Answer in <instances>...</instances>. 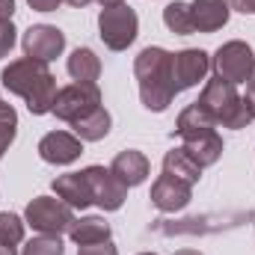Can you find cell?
Returning a JSON list of instances; mask_svg holds the SVG:
<instances>
[{
    "instance_id": "cell-16",
    "label": "cell",
    "mask_w": 255,
    "mask_h": 255,
    "mask_svg": "<svg viewBox=\"0 0 255 255\" xmlns=\"http://www.w3.org/2000/svg\"><path fill=\"white\" fill-rule=\"evenodd\" d=\"M54 193H57V199H63L68 208H89V205H95L92 202V190H89V184H86V175L83 172H68V175H57L54 178Z\"/></svg>"
},
{
    "instance_id": "cell-17",
    "label": "cell",
    "mask_w": 255,
    "mask_h": 255,
    "mask_svg": "<svg viewBox=\"0 0 255 255\" xmlns=\"http://www.w3.org/2000/svg\"><path fill=\"white\" fill-rule=\"evenodd\" d=\"M110 223L104 217H83V220H74V226L68 229V238L77 244V247H86V244H101V241H110Z\"/></svg>"
},
{
    "instance_id": "cell-10",
    "label": "cell",
    "mask_w": 255,
    "mask_h": 255,
    "mask_svg": "<svg viewBox=\"0 0 255 255\" xmlns=\"http://www.w3.org/2000/svg\"><path fill=\"white\" fill-rule=\"evenodd\" d=\"M211 71V57L199 48H184L178 54H172V80H175V92L193 89L199 80H205Z\"/></svg>"
},
{
    "instance_id": "cell-30",
    "label": "cell",
    "mask_w": 255,
    "mask_h": 255,
    "mask_svg": "<svg viewBox=\"0 0 255 255\" xmlns=\"http://www.w3.org/2000/svg\"><path fill=\"white\" fill-rule=\"evenodd\" d=\"M229 9L235 12H244V15H255V0H226Z\"/></svg>"
},
{
    "instance_id": "cell-34",
    "label": "cell",
    "mask_w": 255,
    "mask_h": 255,
    "mask_svg": "<svg viewBox=\"0 0 255 255\" xmlns=\"http://www.w3.org/2000/svg\"><path fill=\"white\" fill-rule=\"evenodd\" d=\"M65 3H68V6H74V9H83V6H86V3H92V0H65Z\"/></svg>"
},
{
    "instance_id": "cell-33",
    "label": "cell",
    "mask_w": 255,
    "mask_h": 255,
    "mask_svg": "<svg viewBox=\"0 0 255 255\" xmlns=\"http://www.w3.org/2000/svg\"><path fill=\"white\" fill-rule=\"evenodd\" d=\"M101 3V9H110V6H122L125 0H98Z\"/></svg>"
},
{
    "instance_id": "cell-26",
    "label": "cell",
    "mask_w": 255,
    "mask_h": 255,
    "mask_svg": "<svg viewBox=\"0 0 255 255\" xmlns=\"http://www.w3.org/2000/svg\"><path fill=\"white\" fill-rule=\"evenodd\" d=\"M15 24L12 21H0V57H6L15 48Z\"/></svg>"
},
{
    "instance_id": "cell-7",
    "label": "cell",
    "mask_w": 255,
    "mask_h": 255,
    "mask_svg": "<svg viewBox=\"0 0 255 255\" xmlns=\"http://www.w3.org/2000/svg\"><path fill=\"white\" fill-rule=\"evenodd\" d=\"M211 65H214L217 77H223V80L238 86V83L250 80V74L255 68V54L247 42L235 39V42H226V45L217 48V54L211 57Z\"/></svg>"
},
{
    "instance_id": "cell-29",
    "label": "cell",
    "mask_w": 255,
    "mask_h": 255,
    "mask_svg": "<svg viewBox=\"0 0 255 255\" xmlns=\"http://www.w3.org/2000/svg\"><path fill=\"white\" fill-rule=\"evenodd\" d=\"M27 3H30V9H36V12H57L63 0H27Z\"/></svg>"
},
{
    "instance_id": "cell-24",
    "label": "cell",
    "mask_w": 255,
    "mask_h": 255,
    "mask_svg": "<svg viewBox=\"0 0 255 255\" xmlns=\"http://www.w3.org/2000/svg\"><path fill=\"white\" fill-rule=\"evenodd\" d=\"M24 241V220L12 211H0V244L18 247Z\"/></svg>"
},
{
    "instance_id": "cell-23",
    "label": "cell",
    "mask_w": 255,
    "mask_h": 255,
    "mask_svg": "<svg viewBox=\"0 0 255 255\" xmlns=\"http://www.w3.org/2000/svg\"><path fill=\"white\" fill-rule=\"evenodd\" d=\"M15 133H18V113L12 104L0 101V160L6 154V148L15 142Z\"/></svg>"
},
{
    "instance_id": "cell-31",
    "label": "cell",
    "mask_w": 255,
    "mask_h": 255,
    "mask_svg": "<svg viewBox=\"0 0 255 255\" xmlns=\"http://www.w3.org/2000/svg\"><path fill=\"white\" fill-rule=\"evenodd\" d=\"M15 15V0H0V21H12Z\"/></svg>"
},
{
    "instance_id": "cell-4",
    "label": "cell",
    "mask_w": 255,
    "mask_h": 255,
    "mask_svg": "<svg viewBox=\"0 0 255 255\" xmlns=\"http://www.w3.org/2000/svg\"><path fill=\"white\" fill-rule=\"evenodd\" d=\"M74 208H68L63 199L54 196H36L27 211H24V223H30L39 235H65L74 226Z\"/></svg>"
},
{
    "instance_id": "cell-6",
    "label": "cell",
    "mask_w": 255,
    "mask_h": 255,
    "mask_svg": "<svg viewBox=\"0 0 255 255\" xmlns=\"http://www.w3.org/2000/svg\"><path fill=\"white\" fill-rule=\"evenodd\" d=\"M98 107H101V89H98V83H80V80H74V83H68V86H63L57 92V101H54L51 113L57 119L68 122V125H74L77 119L95 113Z\"/></svg>"
},
{
    "instance_id": "cell-18",
    "label": "cell",
    "mask_w": 255,
    "mask_h": 255,
    "mask_svg": "<svg viewBox=\"0 0 255 255\" xmlns=\"http://www.w3.org/2000/svg\"><path fill=\"white\" fill-rule=\"evenodd\" d=\"M163 172L172 175V178H178V181H187V184H196V181L202 178V166L193 160L184 148L166 151V157H163Z\"/></svg>"
},
{
    "instance_id": "cell-8",
    "label": "cell",
    "mask_w": 255,
    "mask_h": 255,
    "mask_svg": "<svg viewBox=\"0 0 255 255\" xmlns=\"http://www.w3.org/2000/svg\"><path fill=\"white\" fill-rule=\"evenodd\" d=\"M86 175V184L92 190V202L101 208V211H119L128 199V187L104 166H86L80 169Z\"/></svg>"
},
{
    "instance_id": "cell-28",
    "label": "cell",
    "mask_w": 255,
    "mask_h": 255,
    "mask_svg": "<svg viewBox=\"0 0 255 255\" xmlns=\"http://www.w3.org/2000/svg\"><path fill=\"white\" fill-rule=\"evenodd\" d=\"M244 104H247V110H250V116L255 119V68H253V74H250V80H247V92H244Z\"/></svg>"
},
{
    "instance_id": "cell-12",
    "label": "cell",
    "mask_w": 255,
    "mask_h": 255,
    "mask_svg": "<svg viewBox=\"0 0 255 255\" xmlns=\"http://www.w3.org/2000/svg\"><path fill=\"white\" fill-rule=\"evenodd\" d=\"M193 199V184L187 181H178L172 175H157V181L151 184V205L163 214H175V211H184Z\"/></svg>"
},
{
    "instance_id": "cell-2",
    "label": "cell",
    "mask_w": 255,
    "mask_h": 255,
    "mask_svg": "<svg viewBox=\"0 0 255 255\" xmlns=\"http://www.w3.org/2000/svg\"><path fill=\"white\" fill-rule=\"evenodd\" d=\"M133 74L139 83L142 107L151 113H163L178 95L172 80V54L163 48H142L133 60Z\"/></svg>"
},
{
    "instance_id": "cell-1",
    "label": "cell",
    "mask_w": 255,
    "mask_h": 255,
    "mask_svg": "<svg viewBox=\"0 0 255 255\" xmlns=\"http://www.w3.org/2000/svg\"><path fill=\"white\" fill-rule=\"evenodd\" d=\"M3 86L24 98L27 101V110L33 116H45L54 110V101H57V77L54 71L48 68V63L42 60H33V57H21V60H12V63L3 68L0 74Z\"/></svg>"
},
{
    "instance_id": "cell-15",
    "label": "cell",
    "mask_w": 255,
    "mask_h": 255,
    "mask_svg": "<svg viewBox=\"0 0 255 255\" xmlns=\"http://www.w3.org/2000/svg\"><path fill=\"white\" fill-rule=\"evenodd\" d=\"M181 142H184L181 148L190 154L202 169H205V166H214V163L223 157V136L217 133V128L202 130V133H193V136H184Z\"/></svg>"
},
{
    "instance_id": "cell-19",
    "label": "cell",
    "mask_w": 255,
    "mask_h": 255,
    "mask_svg": "<svg viewBox=\"0 0 255 255\" xmlns=\"http://www.w3.org/2000/svg\"><path fill=\"white\" fill-rule=\"evenodd\" d=\"M65 68H68V74H71L74 80H80V83H95V80L101 77V60H98L95 51H89V48L71 51Z\"/></svg>"
},
{
    "instance_id": "cell-13",
    "label": "cell",
    "mask_w": 255,
    "mask_h": 255,
    "mask_svg": "<svg viewBox=\"0 0 255 255\" xmlns=\"http://www.w3.org/2000/svg\"><path fill=\"white\" fill-rule=\"evenodd\" d=\"M110 172L125 184V187H139L145 178H148V172H151V163H148V157L142 154V151H136V148H128V151H119L116 157H113V163H110Z\"/></svg>"
},
{
    "instance_id": "cell-37",
    "label": "cell",
    "mask_w": 255,
    "mask_h": 255,
    "mask_svg": "<svg viewBox=\"0 0 255 255\" xmlns=\"http://www.w3.org/2000/svg\"><path fill=\"white\" fill-rule=\"evenodd\" d=\"M0 101H3V98H0Z\"/></svg>"
},
{
    "instance_id": "cell-5",
    "label": "cell",
    "mask_w": 255,
    "mask_h": 255,
    "mask_svg": "<svg viewBox=\"0 0 255 255\" xmlns=\"http://www.w3.org/2000/svg\"><path fill=\"white\" fill-rule=\"evenodd\" d=\"M136 33H139V18L130 6H110V9H101L98 15V36L101 42L110 48V51H128L133 42H136Z\"/></svg>"
},
{
    "instance_id": "cell-27",
    "label": "cell",
    "mask_w": 255,
    "mask_h": 255,
    "mask_svg": "<svg viewBox=\"0 0 255 255\" xmlns=\"http://www.w3.org/2000/svg\"><path fill=\"white\" fill-rule=\"evenodd\" d=\"M77 255H119V250L113 247V241H101V244L77 247Z\"/></svg>"
},
{
    "instance_id": "cell-36",
    "label": "cell",
    "mask_w": 255,
    "mask_h": 255,
    "mask_svg": "<svg viewBox=\"0 0 255 255\" xmlns=\"http://www.w3.org/2000/svg\"><path fill=\"white\" fill-rule=\"evenodd\" d=\"M139 255H157V253H139Z\"/></svg>"
},
{
    "instance_id": "cell-14",
    "label": "cell",
    "mask_w": 255,
    "mask_h": 255,
    "mask_svg": "<svg viewBox=\"0 0 255 255\" xmlns=\"http://www.w3.org/2000/svg\"><path fill=\"white\" fill-rule=\"evenodd\" d=\"M229 3L226 0H193L190 18L196 33H217L229 24Z\"/></svg>"
},
{
    "instance_id": "cell-3",
    "label": "cell",
    "mask_w": 255,
    "mask_h": 255,
    "mask_svg": "<svg viewBox=\"0 0 255 255\" xmlns=\"http://www.w3.org/2000/svg\"><path fill=\"white\" fill-rule=\"evenodd\" d=\"M199 104L208 110V116L223 128H232V130H241L253 122L247 104H244V95L235 89V83L223 80V77H211L199 95Z\"/></svg>"
},
{
    "instance_id": "cell-25",
    "label": "cell",
    "mask_w": 255,
    "mask_h": 255,
    "mask_svg": "<svg viewBox=\"0 0 255 255\" xmlns=\"http://www.w3.org/2000/svg\"><path fill=\"white\" fill-rule=\"evenodd\" d=\"M65 247L57 235H36L24 244L21 255H63Z\"/></svg>"
},
{
    "instance_id": "cell-32",
    "label": "cell",
    "mask_w": 255,
    "mask_h": 255,
    "mask_svg": "<svg viewBox=\"0 0 255 255\" xmlns=\"http://www.w3.org/2000/svg\"><path fill=\"white\" fill-rule=\"evenodd\" d=\"M0 255H18V250L9 247V244H0Z\"/></svg>"
},
{
    "instance_id": "cell-35",
    "label": "cell",
    "mask_w": 255,
    "mask_h": 255,
    "mask_svg": "<svg viewBox=\"0 0 255 255\" xmlns=\"http://www.w3.org/2000/svg\"><path fill=\"white\" fill-rule=\"evenodd\" d=\"M175 255H202V253H199V250H178Z\"/></svg>"
},
{
    "instance_id": "cell-11",
    "label": "cell",
    "mask_w": 255,
    "mask_h": 255,
    "mask_svg": "<svg viewBox=\"0 0 255 255\" xmlns=\"http://www.w3.org/2000/svg\"><path fill=\"white\" fill-rule=\"evenodd\" d=\"M83 154V139L68 130H51L39 139V157L54 166H68Z\"/></svg>"
},
{
    "instance_id": "cell-21",
    "label": "cell",
    "mask_w": 255,
    "mask_h": 255,
    "mask_svg": "<svg viewBox=\"0 0 255 255\" xmlns=\"http://www.w3.org/2000/svg\"><path fill=\"white\" fill-rule=\"evenodd\" d=\"M71 128H74V136H77V139H83V142H98V139H104V136L110 133V113H107L104 107H98L95 113L77 119Z\"/></svg>"
},
{
    "instance_id": "cell-20",
    "label": "cell",
    "mask_w": 255,
    "mask_h": 255,
    "mask_svg": "<svg viewBox=\"0 0 255 255\" xmlns=\"http://www.w3.org/2000/svg\"><path fill=\"white\" fill-rule=\"evenodd\" d=\"M211 128H217V122L208 116V110L199 104V101H193L187 104L181 113H178V122H175V133L184 139V136H193V133H202V130H211Z\"/></svg>"
},
{
    "instance_id": "cell-22",
    "label": "cell",
    "mask_w": 255,
    "mask_h": 255,
    "mask_svg": "<svg viewBox=\"0 0 255 255\" xmlns=\"http://www.w3.org/2000/svg\"><path fill=\"white\" fill-rule=\"evenodd\" d=\"M163 24H166L175 36H190V33H196V30H193V18H190V3H184V0L169 3V6L163 9Z\"/></svg>"
},
{
    "instance_id": "cell-9",
    "label": "cell",
    "mask_w": 255,
    "mask_h": 255,
    "mask_svg": "<svg viewBox=\"0 0 255 255\" xmlns=\"http://www.w3.org/2000/svg\"><path fill=\"white\" fill-rule=\"evenodd\" d=\"M21 48H24V57L51 63V60H57L65 51V33L57 30V27H51V24H36V27H30L24 33Z\"/></svg>"
}]
</instances>
